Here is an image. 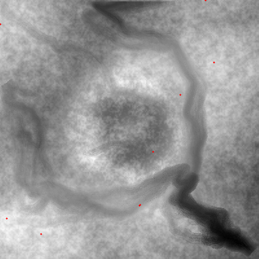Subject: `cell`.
Returning a JSON list of instances; mask_svg holds the SVG:
<instances>
[{"mask_svg": "<svg viewBox=\"0 0 259 259\" xmlns=\"http://www.w3.org/2000/svg\"><path fill=\"white\" fill-rule=\"evenodd\" d=\"M171 231L183 240L214 249L250 251L249 240L223 208L198 203L183 191L171 194L166 205Z\"/></svg>", "mask_w": 259, "mask_h": 259, "instance_id": "cell-1", "label": "cell"}]
</instances>
